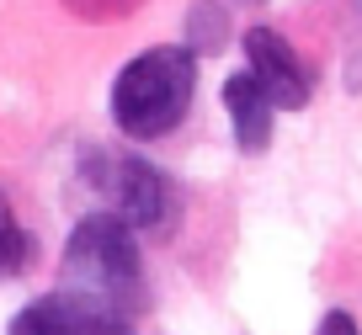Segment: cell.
Segmentation results:
<instances>
[{"label": "cell", "mask_w": 362, "mask_h": 335, "mask_svg": "<svg viewBox=\"0 0 362 335\" xmlns=\"http://www.w3.org/2000/svg\"><path fill=\"white\" fill-rule=\"evenodd\" d=\"M123 324H128L123 309L90 298V293L59 288V293H43V298L27 303L6 335H112V330H123Z\"/></svg>", "instance_id": "cell-4"}, {"label": "cell", "mask_w": 362, "mask_h": 335, "mask_svg": "<svg viewBox=\"0 0 362 335\" xmlns=\"http://www.w3.org/2000/svg\"><path fill=\"white\" fill-rule=\"evenodd\" d=\"M224 107H229V123H235V144L245 155H261L272 144V112L277 107H272V96L261 90V80L250 69L224 80Z\"/></svg>", "instance_id": "cell-6"}, {"label": "cell", "mask_w": 362, "mask_h": 335, "mask_svg": "<svg viewBox=\"0 0 362 335\" xmlns=\"http://www.w3.org/2000/svg\"><path fill=\"white\" fill-rule=\"evenodd\" d=\"M245 59H250V75L261 80V90L272 96V107L277 112H298L309 107V69L304 59L293 54V43H288L283 33H272V27H250L245 33Z\"/></svg>", "instance_id": "cell-5"}, {"label": "cell", "mask_w": 362, "mask_h": 335, "mask_svg": "<svg viewBox=\"0 0 362 335\" xmlns=\"http://www.w3.org/2000/svg\"><path fill=\"white\" fill-rule=\"evenodd\" d=\"M315 335H362V330H357V319H351L346 309H330L325 319H320V330H315Z\"/></svg>", "instance_id": "cell-10"}, {"label": "cell", "mask_w": 362, "mask_h": 335, "mask_svg": "<svg viewBox=\"0 0 362 335\" xmlns=\"http://www.w3.org/2000/svg\"><path fill=\"white\" fill-rule=\"evenodd\" d=\"M80 170H86V187L102 197L107 213H117L134 229H155L170 208L165 176H160L149 160H139L134 149H86L80 155Z\"/></svg>", "instance_id": "cell-3"}, {"label": "cell", "mask_w": 362, "mask_h": 335, "mask_svg": "<svg viewBox=\"0 0 362 335\" xmlns=\"http://www.w3.org/2000/svg\"><path fill=\"white\" fill-rule=\"evenodd\" d=\"M27 256H33V240H27V229L16 223L11 197L0 192V277H16V271H27Z\"/></svg>", "instance_id": "cell-7"}, {"label": "cell", "mask_w": 362, "mask_h": 335, "mask_svg": "<svg viewBox=\"0 0 362 335\" xmlns=\"http://www.w3.org/2000/svg\"><path fill=\"white\" fill-rule=\"evenodd\" d=\"M197 90V59L187 43H160L128 59L112 86V123L134 139H160L192 112Z\"/></svg>", "instance_id": "cell-1"}, {"label": "cell", "mask_w": 362, "mask_h": 335, "mask_svg": "<svg viewBox=\"0 0 362 335\" xmlns=\"http://www.w3.org/2000/svg\"><path fill=\"white\" fill-rule=\"evenodd\" d=\"M229 37V11L218 6V0H197L192 6V37H187V48H197V54H218Z\"/></svg>", "instance_id": "cell-8"}, {"label": "cell", "mask_w": 362, "mask_h": 335, "mask_svg": "<svg viewBox=\"0 0 362 335\" xmlns=\"http://www.w3.org/2000/svg\"><path fill=\"white\" fill-rule=\"evenodd\" d=\"M235 6H261V0H235Z\"/></svg>", "instance_id": "cell-11"}, {"label": "cell", "mask_w": 362, "mask_h": 335, "mask_svg": "<svg viewBox=\"0 0 362 335\" xmlns=\"http://www.w3.org/2000/svg\"><path fill=\"white\" fill-rule=\"evenodd\" d=\"M139 6H144V0H64V11L80 16V22H123Z\"/></svg>", "instance_id": "cell-9"}, {"label": "cell", "mask_w": 362, "mask_h": 335, "mask_svg": "<svg viewBox=\"0 0 362 335\" xmlns=\"http://www.w3.org/2000/svg\"><path fill=\"white\" fill-rule=\"evenodd\" d=\"M112 335H134V330H128V324H123V330H112Z\"/></svg>", "instance_id": "cell-12"}, {"label": "cell", "mask_w": 362, "mask_h": 335, "mask_svg": "<svg viewBox=\"0 0 362 335\" xmlns=\"http://www.w3.org/2000/svg\"><path fill=\"white\" fill-rule=\"evenodd\" d=\"M64 288L90 293V298L112 303V309H134L144 293V271H139V245L134 223L117 213H90L75 223V235L64 245Z\"/></svg>", "instance_id": "cell-2"}]
</instances>
